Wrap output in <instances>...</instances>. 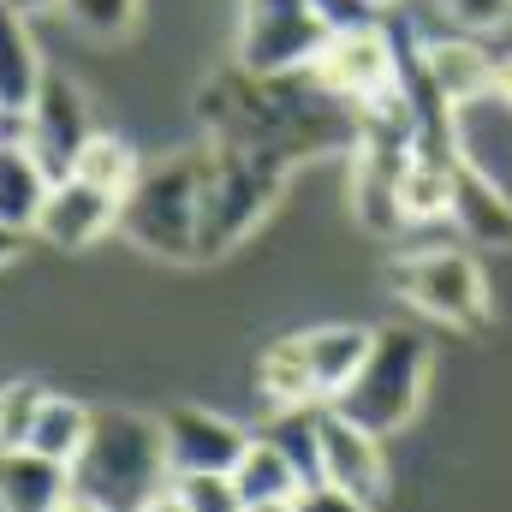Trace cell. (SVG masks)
<instances>
[{
	"label": "cell",
	"instance_id": "cell-1",
	"mask_svg": "<svg viewBox=\"0 0 512 512\" xmlns=\"http://www.w3.org/2000/svg\"><path fill=\"white\" fill-rule=\"evenodd\" d=\"M167 483H173V465H167L161 423H149L137 411H96L90 441L72 459V489L114 512H137Z\"/></svg>",
	"mask_w": 512,
	"mask_h": 512
},
{
	"label": "cell",
	"instance_id": "cell-2",
	"mask_svg": "<svg viewBox=\"0 0 512 512\" xmlns=\"http://www.w3.org/2000/svg\"><path fill=\"white\" fill-rule=\"evenodd\" d=\"M286 185V161L251 149V143H215L203 155V227H197V256H227L256 221L274 209Z\"/></svg>",
	"mask_w": 512,
	"mask_h": 512
},
{
	"label": "cell",
	"instance_id": "cell-3",
	"mask_svg": "<svg viewBox=\"0 0 512 512\" xmlns=\"http://www.w3.org/2000/svg\"><path fill=\"white\" fill-rule=\"evenodd\" d=\"M423 382H429V340L417 328H376L364 370L346 382V393L334 399V411L387 441L393 429H405L417 417Z\"/></svg>",
	"mask_w": 512,
	"mask_h": 512
},
{
	"label": "cell",
	"instance_id": "cell-4",
	"mask_svg": "<svg viewBox=\"0 0 512 512\" xmlns=\"http://www.w3.org/2000/svg\"><path fill=\"white\" fill-rule=\"evenodd\" d=\"M120 227L149 256H197L203 227V155H173L161 167H143L120 203Z\"/></svg>",
	"mask_w": 512,
	"mask_h": 512
},
{
	"label": "cell",
	"instance_id": "cell-5",
	"mask_svg": "<svg viewBox=\"0 0 512 512\" xmlns=\"http://www.w3.org/2000/svg\"><path fill=\"white\" fill-rule=\"evenodd\" d=\"M304 72L316 78V90H328L352 114H370L399 90V30L382 18L358 24V30H334Z\"/></svg>",
	"mask_w": 512,
	"mask_h": 512
},
{
	"label": "cell",
	"instance_id": "cell-6",
	"mask_svg": "<svg viewBox=\"0 0 512 512\" xmlns=\"http://www.w3.org/2000/svg\"><path fill=\"white\" fill-rule=\"evenodd\" d=\"M328 36H334V24H328L310 0H245L239 72H251V78L304 72V66L322 54Z\"/></svg>",
	"mask_w": 512,
	"mask_h": 512
},
{
	"label": "cell",
	"instance_id": "cell-7",
	"mask_svg": "<svg viewBox=\"0 0 512 512\" xmlns=\"http://www.w3.org/2000/svg\"><path fill=\"white\" fill-rule=\"evenodd\" d=\"M393 286L405 304L447 328H483L489 322V286L471 251H417L393 268Z\"/></svg>",
	"mask_w": 512,
	"mask_h": 512
},
{
	"label": "cell",
	"instance_id": "cell-8",
	"mask_svg": "<svg viewBox=\"0 0 512 512\" xmlns=\"http://www.w3.org/2000/svg\"><path fill=\"white\" fill-rule=\"evenodd\" d=\"M161 441H167L173 477H233V465L251 447V435L239 423H227L221 411H203V405H173L161 417Z\"/></svg>",
	"mask_w": 512,
	"mask_h": 512
},
{
	"label": "cell",
	"instance_id": "cell-9",
	"mask_svg": "<svg viewBox=\"0 0 512 512\" xmlns=\"http://www.w3.org/2000/svg\"><path fill=\"white\" fill-rule=\"evenodd\" d=\"M90 137H96V126H90L84 96H78L66 78H42L30 114H24V143L42 155V167H48L54 179H66L72 161H78V149H84Z\"/></svg>",
	"mask_w": 512,
	"mask_h": 512
},
{
	"label": "cell",
	"instance_id": "cell-10",
	"mask_svg": "<svg viewBox=\"0 0 512 512\" xmlns=\"http://www.w3.org/2000/svg\"><path fill=\"white\" fill-rule=\"evenodd\" d=\"M322 483L358 495V501H382L387 489V447L382 435L358 429L352 417H340L334 405H322Z\"/></svg>",
	"mask_w": 512,
	"mask_h": 512
},
{
	"label": "cell",
	"instance_id": "cell-11",
	"mask_svg": "<svg viewBox=\"0 0 512 512\" xmlns=\"http://www.w3.org/2000/svg\"><path fill=\"white\" fill-rule=\"evenodd\" d=\"M120 227V197H108V191H96V185H84V179H54V191H48V209H42V221H36V233L54 245V251H90L102 233H114Z\"/></svg>",
	"mask_w": 512,
	"mask_h": 512
},
{
	"label": "cell",
	"instance_id": "cell-12",
	"mask_svg": "<svg viewBox=\"0 0 512 512\" xmlns=\"http://www.w3.org/2000/svg\"><path fill=\"white\" fill-rule=\"evenodd\" d=\"M48 191H54V173L24 143V114H18L0 137V221L12 233H36V221L48 209Z\"/></svg>",
	"mask_w": 512,
	"mask_h": 512
},
{
	"label": "cell",
	"instance_id": "cell-13",
	"mask_svg": "<svg viewBox=\"0 0 512 512\" xmlns=\"http://www.w3.org/2000/svg\"><path fill=\"white\" fill-rule=\"evenodd\" d=\"M417 60H423L429 84H435L453 108L489 96V84H495V60H489V48H483L477 36H465V30H459V36H423V42H417Z\"/></svg>",
	"mask_w": 512,
	"mask_h": 512
},
{
	"label": "cell",
	"instance_id": "cell-14",
	"mask_svg": "<svg viewBox=\"0 0 512 512\" xmlns=\"http://www.w3.org/2000/svg\"><path fill=\"white\" fill-rule=\"evenodd\" d=\"M447 221H453L471 245L512 251V197L489 179V173H477L471 161L453 167V209H447Z\"/></svg>",
	"mask_w": 512,
	"mask_h": 512
},
{
	"label": "cell",
	"instance_id": "cell-15",
	"mask_svg": "<svg viewBox=\"0 0 512 512\" xmlns=\"http://www.w3.org/2000/svg\"><path fill=\"white\" fill-rule=\"evenodd\" d=\"M72 495V465H54L30 447L0 453V512H54Z\"/></svg>",
	"mask_w": 512,
	"mask_h": 512
},
{
	"label": "cell",
	"instance_id": "cell-16",
	"mask_svg": "<svg viewBox=\"0 0 512 512\" xmlns=\"http://www.w3.org/2000/svg\"><path fill=\"white\" fill-rule=\"evenodd\" d=\"M304 358H310V382H316V399L334 405L346 382L364 370L370 358V334L364 328H346V322H328V328H310L304 334Z\"/></svg>",
	"mask_w": 512,
	"mask_h": 512
},
{
	"label": "cell",
	"instance_id": "cell-17",
	"mask_svg": "<svg viewBox=\"0 0 512 512\" xmlns=\"http://www.w3.org/2000/svg\"><path fill=\"white\" fill-rule=\"evenodd\" d=\"M233 489H239V501L245 507H280V501H298L304 495V477H298V465L268 441V435H251V447H245V459L233 465Z\"/></svg>",
	"mask_w": 512,
	"mask_h": 512
},
{
	"label": "cell",
	"instance_id": "cell-18",
	"mask_svg": "<svg viewBox=\"0 0 512 512\" xmlns=\"http://www.w3.org/2000/svg\"><path fill=\"white\" fill-rule=\"evenodd\" d=\"M42 60H36V42L24 30V18L12 6H0V114H30L36 90H42Z\"/></svg>",
	"mask_w": 512,
	"mask_h": 512
},
{
	"label": "cell",
	"instance_id": "cell-19",
	"mask_svg": "<svg viewBox=\"0 0 512 512\" xmlns=\"http://www.w3.org/2000/svg\"><path fill=\"white\" fill-rule=\"evenodd\" d=\"M256 387H262V399H274V411L322 405V399H316V382H310L304 334H292V340H274V346L256 358Z\"/></svg>",
	"mask_w": 512,
	"mask_h": 512
},
{
	"label": "cell",
	"instance_id": "cell-20",
	"mask_svg": "<svg viewBox=\"0 0 512 512\" xmlns=\"http://www.w3.org/2000/svg\"><path fill=\"white\" fill-rule=\"evenodd\" d=\"M90 423H96V411H90V405L48 393V405H42L36 429H30V453H42V459H54V465H72V459L84 453V441H90Z\"/></svg>",
	"mask_w": 512,
	"mask_h": 512
},
{
	"label": "cell",
	"instance_id": "cell-21",
	"mask_svg": "<svg viewBox=\"0 0 512 512\" xmlns=\"http://www.w3.org/2000/svg\"><path fill=\"white\" fill-rule=\"evenodd\" d=\"M137 173H143L137 149H131L126 137H114V131H96L78 149V161H72V179H84V185H96V191H108L120 203H126V191L137 185Z\"/></svg>",
	"mask_w": 512,
	"mask_h": 512
},
{
	"label": "cell",
	"instance_id": "cell-22",
	"mask_svg": "<svg viewBox=\"0 0 512 512\" xmlns=\"http://www.w3.org/2000/svg\"><path fill=\"white\" fill-rule=\"evenodd\" d=\"M268 441L298 465V477H304V489L310 483H322V405H298V411H280L274 423H268Z\"/></svg>",
	"mask_w": 512,
	"mask_h": 512
},
{
	"label": "cell",
	"instance_id": "cell-23",
	"mask_svg": "<svg viewBox=\"0 0 512 512\" xmlns=\"http://www.w3.org/2000/svg\"><path fill=\"white\" fill-rule=\"evenodd\" d=\"M48 405V387L42 382H6L0 387V453L12 447H30V429Z\"/></svg>",
	"mask_w": 512,
	"mask_h": 512
},
{
	"label": "cell",
	"instance_id": "cell-24",
	"mask_svg": "<svg viewBox=\"0 0 512 512\" xmlns=\"http://www.w3.org/2000/svg\"><path fill=\"white\" fill-rule=\"evenodd\" d=\"M60 12L90 36H120L137 18V0H60Z\"/></svg>",
	"mask_w": 512,
	"mask_h": 512
},
{
	"label": "cell",
	"instance_id": "cell-25",
	"mask_svg": "<svg viewBox=\"0 0 512 512\" xmlns=\"http://www.w3.org/2000/svg\"><path fill=\"white\" fill-rule=\"evenodd\" d=\"M173 489H179V501L191 512H251L239 501L233 477H173Z\"/></svg>",
	"mask_w": 512,
	"mask_h": 512
},
{
	"label": "cell",
	"instance_id": "cell-26",
	"mask_svg": "<svg viewBox=\"0 0 512 512\" xmlns=\"http://www.w3.org/2000/svg\"><path fill=\"white\" fill-rule=\"evenodd\" d=\"M441 12H447L465 36H483V30H501L512 18V0H441Z\"/></svg>",
	"mask_w": 512,
	"mask_h": 512
},
{
	"label": "cell",
	"instance_id": "cell-27",
	"mask_svg": "<svg viewBox=\"0 0 512 512\" xmlns=\"http://www.w3.org/2000/svg\"><path fill=\"white\" fill-rule=\"evenodd\" d=\"M298 512H370V501H358V495H346L334 483H310L298 495Z\"/></svg>",
	"mask_w": 512,
	"mask_h": 512
},
{
	"label": "cell",
	"instance_id": "cell-28",
	"mask_svg": "<svg viewBox=\"0 0 512 512\" xmlns=\"http://www.w3.org/2000/svg\"><path fill=\"white\" fill-rule=\"evenodd\" d=\"M334 30H358V24H376V12L364 6V0H310Z\"/></svg>",
	"mask_w": 512,
	"mask_h": 512
},
{
	"label": "cell",
	"instance_id": "cell-29",
	"mask_svg": "<svg viewBox=\"0 0 512 512\" xmlns=\"http://www.w3.org/2000/svg\"><path fill=\"white\" fill-rule=\"evenodd\" d=\"M489 96H495L501 108H512V54H501V60H495V84H489Z\"/></svg>",
	"mask_w": 512,
	"mask_h": 512
},
{
	"label": "cell",
	"instance_id": "cell-30",
	"mask_svg": "<svg viewBox=\"0 0 512 512\" xmlns=\"http://www.w3.org/2000/svg\"><path fill=\"white\" fill-rule=\"evenodd\" d=\"M137 512H191V507H185V501H179V489L167 483V489H161L155 501H143V507H137Z\"/></svg>",
	"mask_w": 512,
	"mask_h": 512
},
{
	"label": "cell",
	"instance_id": "cell-31",
	"mask_svg": "<svg viewBox=\"0 0 512 512\" xmlns=\"http://www.w3.org/2000/svg\"><path fill=\"white\" fill-rule=\"evenodd\" d=\"M54 512H114V507H102V501H90V495H78V489H72V495H66Z\"/></svg>",
	"mask_w": 512,
	"mask_h": 512
},
{
	"label": "cell",
	"instance_id": "cell-32",
	"mask_svg": "<svg viewBox=\"0 0 512 512\" xmlns=\"http://www.w3.org/2000/svg\"><path fill=\"white\" fill-rule=\"evenodd\" d=\"M0 6H12L18 18H36V12H48V6H60V0H0Z\"/></svg>",
	"mask_w": 512,
	"mask_h": 512
},
{
	"label": "cell",
	"instance_id": "cell-33",
	"mask_svg": "<svg viewBox=\"0 0 512 512\" xmlns=\"http://www.w3.org/2000/svg\"><path fill=\"white\" fill-rule=\"evenodd\" d=\"M18 239H24V233H12V227L0 221V262H12V256H18Z\"/></svg>",
	"mask_w": 512,
	"mask_h": 512
},
{
	"label": "cell",
	"instance_id": "cell-34",
	"mask_svg": "<svg viewBox=\"0 0 512 512\" xmlns=\"http://www.w3.org/2000/svg\"><path fill=\"white\" fill-rule=\"evenodd\" d=\"M256 512H298V501H280V507H256Z\"/></svg>",
	"mask_w": 512,
	"mask_h": 512
},
{
	"label": "cell",
	"instance_id": "cell-35",
	"mask_svg": "<svg viewBox=\"0 0 512 512\" xmlns=\"http://www.w3.org/2000/svg\"><path fill=\"white\" fill-rule=\"evenodd\" d=\"M364 6H370V12H382V6H393V0H364Z\"/></svg>",
	"mask_w": 512,
	"mask_h": 512
}]
</instances>
